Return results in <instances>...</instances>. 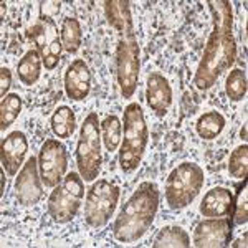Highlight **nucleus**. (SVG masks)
Wrapping results in <instances>:
<instances>
[{"label": "nucleus", "mask_w": 248, "mask_h": 248, "mask_svg": "<svg viewBox=\"0 0 248 248\" xmlns=\"http://www.w3.org/2000/svg\"><path fill=\"white\" fill-rule=\"evenodd\" d=\"M207 5L214 17V29L210 31L202 60L194 77V85L201 91L210 90L237 58L232 3L229 0H210Z\"/></svg>", "instance_id": "obj_1"}, {"label": "nucleus", "mask_w": 248, "mask_h": 248, "mask_svg": "<svg viewBox=\"0 0 248 248\" xmlns=\"http://www.w3.org/2000/svg\"><path fill=\"white\" fill-rule=\"evenodd\" d=\"M161 192L154 182H141L114 220L113 235L119 243H134L153 227L159 210Z\"/></svg>", "instance_id": "obj_2"}, {"label": "nucleus", "mask_w": 248, "mask_h": 248, "mask_svg": "<svg viewBox=\"0 0 248 248\" xmlns=\"http://www.w3.org/2000/svg\"><path fill=\"white\" fill-rule=\"evenodd\" d=\"M119 149V167L131 174L139 167L149 142V127L144 119L139 103H129L124 108V138Z\"/></svg>", "instance_id": "obj_3"}, {"label": "nucleus", "mask_w": 248, "mask_h": 248, "mask_svg": "<svg viewBox=\"0 0 248 248\" xmlns=\"http://www.w3.org/2000/svg\"><path fill=\"white\" fill-rule=\"evenodd\" d=\"M205 175L203 169L195 162H181L167 175L164 197L170 210H182L189 207L201 194Z\"/></svg>", "instance_id": "obj_4"}, {"label": "nucleus", "mask_w": 248, "mask_h": 248, "mask_svg": "<svg viewBox=\"0 0 248 248\" xmlns=\"http://www.w3.org/2000/svg\"><path fill=\"white\" fill-rule=\"evenodd\" d=\"M101 141L98 114L90 113L81 124L77 142V166L79 175L85 182H93L99 175L103 164Z\"/></svg>", "instance_id": "obj_5"}, {"label": "nucleus", "mask_w": 248, "mask_h": 248, "mask_svg": "<svg viewBox=\"0 0 248 248\" xmlns=\"http://www.w3.org/2000/svg\"><path fill=\"white\" fill-rule=\"evenodd\" d=\"M85 197V182L79 172H70L65 175L48 197V214L58 223H68L78 215Z\"/></svg>", "instance_id": "obj_6"}, {"label": "nucleus", "mask_w": 248, "mask_h": 248, "mask_svg": "<svg viewBox=\"0 0 248 248\" xmlns=\"http://www.w3.org/2000/svg\"><path fill=\"white\" fill-rule=\"evenodd\" d=\"M139 43L136 31L118 35L116 45V78L119 91L124 98H133L139 81L141 58H139Z\"/></svg>", "instance_id": "obj_7"}, {"label": "nucleus", "mask_w": 248, "mask_h": 248, "mask_svg": "<svg viewBox=\"0 0 248 248\" xmlns=\"http://www.w3.org/2000/svg\"><path fill=\"white\" fill-rule=\"evenodd\" d=\"M119 194V187L106 179H98L91 184L85 202V220L91 229H103L108 225L118 205Z\"/></svg>", "instance_id": "obj_8"}, {"label": "nucleus", "mask_w": 248, "mask_h": 248, "mask_svg": "<svg viewBox=\"0 0 248 248\" xmlns=\"http://www.w3.org/2000/svg\"><path fill=\"white\" fill-rule=\"evenodd\" d=\"M30 37L37 45L40 57L43 60V65L46 70H55L60 63L63 43L62 37L58 35V27L48 15H40L33 27L30 29Z\"/></svg>", "instance_id": "obj_9"}, {"label": "nucleus", "mask_w": 248, "mask_h": 248, "mask_svg": "<svg viewBox=\"0 0 248 248\" xmlns=\"http://www.w3.org/2000/svg\"><path fill=\"white\" fill-rule=\"evenodd\" d=\"M38 167L40 177L45 187L55 189L58 184H62L68 169V153L65 144L55 138L45 139L40 149Z\"/></svg>", "instance_id": "obj_10"}, {"label": "nucleus", "mask_w": 248, "mask_h": 248, "mask_svg": "<svg viewBox=\"0 0 248 248\" xmlns=\"http://www.w3.org/2000/svg\"><path fill=\"white\" fill-rule=\"evenodd\" d=\"M233 222L229 217L205 218L197 223L192 243L197 248H222L230 243Z\"/></svg>", "instance_id": "obj_11"}, {"label": "nucleus", "mask_w": 248, "mask_h": 248, "mask_svg": "<svg viewBox=\"0 0 248 248\" xmlns=\"http://www.w3.org/2000/svg\"><path fill=\"white\" fill-rule=\"evenodd\" d=\"M38 161L35 157H30L23 164L17 181H15V195L20 205L31 207L37 205L43 195L42 190V177L38 172Z\"/></svg>", "instance_id": "obj_12"}, {"label": "nucleus", "mask_w": 248, "mask_h": 248, "mask_svg": "<svg viewBox=\"0 0 248 248\" xmlns=\"http://www.w3.org/2000/svg\"><path fill=\"white\" fill-rule=\"evenodd\" d=\"M91 91V71L85 60L77 58L65 71V93L71 101H83Z\"/></svg>", "instance_id": "obj_13"}, {"label": "nucleus", "mask_w": 248, "mask_h": 248, "mask_svg": "<svg viewBox=\"0 0 248 248\" xmlns=\"http://www.w3.org/2000/svg\"><path fill=\"white\" fill-rule=\"evenodd\" d=\"M146 101L159 118H164L172 105V88L169 85V79L159 71H153L147 77Z\"/></svg>", "instance_id": "obj_14"}, {"label": "nucleus", "mask_w": 248, "mask_h": 248, "mask_svg": "<svg viewBox=\"0 0 248 248\" xmlns=\"http://www.w3.org/2000/svg\"><path fill=\"white\" fill-rule=\"evenodd\" d=\"M27 153H29V141L22 131H14L7 138H3L2 149H0L3 170H7L9 175L17 174L18 167L23 166Z\"/></svg>", "instance_id": "obj_15"}, {"label": "nucleus", "mask_w": 248, "mask_h": 248, "mask_svg": "<svg viewBox=\"0 0 248 248\" xmlns=\"http://www.w3.org/2000/svg\"><path fill=\"white\" fill-rule=\"evenodd\" d=\"M199 210L207 218L233 217L235 197L227 187H212L203 195Z\"/></svg>", "instance_id": "obj_16"}, {"label": "nucleus", "mask_w": 248, "mask_h": 248, "mask_svg": "<svg viewBox=\"0 0 248 248\" xmlns=\"http://www.w3.org/2000/svg\"><path fill=\"white\" fill-rule=\"evenodd\" d=\"M105 14L108 23L118 35L136 31L127 0H108L105 2Z\"/></svg>", "instance_id": "obj_17"}, {"label": "nucleus", "mask_w": 248, "mask_h": 248, "mask_svg": "<svg viewBox=\"0 0 248 248\" xmlns=\"http://www.w3.org/2000/svg\"><path fill=\"white\" fill-rule=\"evenodd\" d=\"M42 66H43V60L40 57L38 50H29L22 58H20L18 65H17V75L18 79L22 81V85L31 86L38 81L42 77Z\"/></svg>", "instance_id": "obj_18"}, {"label": "nucleus", "mask_w": 248, "mask_h": 248, "mask_svg": "<svg viewBox=\"0 0 248 248\" xmlns=\"http://www.w3.org/2000/svg\"><path fill=\"white\" fill-rule=\"evenodd\" d=\"M154 248H189L190 237L179 225H167L157 232L153 243Z\"/></svg>", "instance_id": "obj_19"}, {"label": "nucleus", "mask_w": 248, "mask_h": 248, "mask_svg": "<svg viewBox=\"0 0 248 248\" xmlns=\"http://www.w3.org/2000/svg\"><path fill=\"white\" fill-rule=\"evenodd\" d=\"M225 118L218 111H207L199 116L197 123H195V131L205 141H212V139H217L222 134L223 127H225Z\"/></svg>", "instance_id": "obj_20"}, {"label": "nucleus", "mask_w": 248, "mask_h": 248, "mask_svg": "<svg viewBox=\"0 0 248 248\" xmlns=\"http://www.w3.org/2000/svg\"><path fill=\"white\" fill-rule=\"evenodd\" d=\"M50 126L58 139H66L77 129V116L70 106H58L51 114Z\"/></svg>", "instance_id": "obj_21"}, {"label": "nucleus", "mask_w": 248, "mask_h": 248, "mask_svg": "<svg viewBox=\"0 0 248 248\" xmlns=\"http://www.w3.org/2000/svg\"><path fill=\"white\" fill-rule=\"evenodd\" d=\"M60 37H62V43L66 53H77L83 40V30L78 20L73 17L63 18L62 27H60Z\"/></svg>", "instance_id": "obj_22"}, {"label": "nucleus", "mask_w": 248, "mask_h": 248, "mask_svg": "<svg viewBox=\"0 0 248 248\" xmlns=\"http://www.w3.org/2000/svg\"><path fill=\"white\" fill-rule=\"evenodd\" d=\"M99 129H101V139L105 144L106 151L113 153L118 149L123 139V124L121 119L116 114H108L101 123H99Z\"/></svg>", "instance_id": "obj_23"}, {"label": "nucleus", "mask_w": 248, "mask_h": 248, "mask_svg": "<svg viewBox=\"0 0 248 248\" xmlns=\"http://www.w3.org/2000/svg\"><path fill=\"white\" fill-rule=\"evenodd\" d=\"M22 111V98L17 93H10L2 99L0 105V129H9Z\"/></svg>", "instance_id": "obj_24"}, {"label": "nucleus", "mask_w": 248, "mask_h": 248, "mask_svg": "<svg viewBox=\"0 0 248 248\" xmlns=\"http://www.w3.org/2000/svg\"><path fill=\"white\" fill-rule=\"evenodd\" d=\"M247 75L243 70L235 68L229 73V77L225 79V93L232 101H242L247 96Z\"/></svg>", "instance_id": "obj_25"}, {"label": "nucleus", "mask_w": 248, "mask_h": 248, "mask_svg": "<svg viewBox=\"0 0 248 248\" xmlns=\"http://www.w3.org/2000/svg\"><path fill=\"white\" fill-rule=\"evenodd\" d=\"M229 172L235 179H247L248 172V146L245 142L238 146L229 159Z\"/></svg>", "instance_id": "obj_26"}, {"label": "nucleus", "mask_w": 248, "mask_h": 248, "mask_svg": "<svg viewBox=\"0 0 248 248\" xmlns=\"http://www.w3.org/2000/svg\"><path fill=\"white\" fill-rule=\"evenodd\" d=\"M248 220V192H247V179H243V187L240 189L238 201L235 202L233 210V223L235 225H243Z\"/></svg>", "instance_id": "obj_27"}, {"label": "nucleus", "mask_w": 248, "mask_h": 248, "mask_svg": "<svg viewBox=\"0 0 248 248\" xmlns=\"http://www.w3.org/2000/svg\"><path fill=\"white\" fill-rule=\"evenodd\" d=\"M12 86V73L7 66H2L0 68V96L5 98L7 96V91L10 90Z\"/></svg>", "instance_id": "obj_28"}, {"label": "nucleus", "mask_w": 248, "mask_h": 248, "mask_svg": "<svg viewBox=\"0 0 248 248\" xmlns=\"http://www.w3.org/2000/svg\"><path fill=\"white\" fill-rule=\"evenodd\" d=\"M0 177H2V187H0V195H3V190H5V174H3V167L0 169Z\"/></svg>", "instance_id": "obj_29"}, {"label": "nucleus", "mask_w": 248, "mask_h": 248, "mask_svg": "<svg viewBox=\"0 0 248 248\" xmlns=\"http://www.w3.org/2000/svg\"><path fill=\"white\" fill-rule=\"evenodd\" d=\"M242 245H243V247H247V235H243V238H240L233 247H242Z\"/></svg>", "instance_id": "obj_30"}, {"label": "nucleus", "mask_w": 248, "mask_h": 248, "mask_svg": "<svg viewBox=\"0 0 248 248\" xmlns=\"http://www.w3.org/2000/svg\"><path fill=\"white\" fill-rule=\"evenodd\" d=\"M240 136H242V139H247L245 138V136H247V124H243L242 131H240Z\"/></svg>", "instance_id": "obj_31"}]
</instances>
